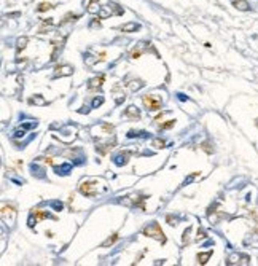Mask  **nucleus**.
Segmentation results:
<instances>
[{
    "mask_svg": "<svg viewBox=\"0 0 258 266\" xmlns=\"http://www.w3.org/2000/svg\"><path fill=\"white\" fill-rule=\"evenodd\" d=\"M234 7L245 11V10H249V3L245 2V0H234Z\"/></svg>",
    "mask_w": 258,
    "mask_h": 266,
    "instance_id": "obj_10",
    "label": "nucleus"
},
{
    "mask_svg": "<svg viewBox=\"0 0 258 266\" xmlns=\"http://www.w3.org/2000/svg\"><path fill=\"white\" fill-rule=\"evenodd\" d=\"M104 81H105V77L104 75L97 77V78H93L91 81H89V88H100Z\"/></svg>",
    "mask_w": 258,
    "mask_h": 266,
    "instance_id": "obj_7",
    "label": "nucleus"
},
{
    "mask_svg": "<svg viewBox=\"0 0 258 266\" xmlns=\"http://www.w3.org/2000/svg\"><path fill=\"white\" fill-rule=\"evenodd\" d=\"M96 2H99V0H91V2H89V5H88V11H89V13H96V11H97Z\"/></svg>",
    "mask_w": 258,
    "mask_h": 266,
    "instance_id": "obj_12",
    "label": "nucleus"
},
{
    "mask_svg": "<svg viewBox=\"0 0 258 266\" xmlns=\"http://www.w3.org/2000/svg\"><path fill=\"white\" fill-rule=\"evenodd\" d=\"M80 193L85 196H94L96 195V183H93V182H83L80 185Z\"/></svg>",
    "mask_w": 258,
    "mask_h": 266,
    "instance_id": "obj_4",
    "label": "nucleus"
},
{
    "mask_svg": "<svg viewBox=\"0 0 258 266\" xmlns=\"http://www.w3.org/2000/svg\"><path fill=\"white\" fill-rule=\"evenodd\" d=\"M143 234H145V236L153 237V239L159 241V242H166V236H164V233H162L161 226H159L158 223H156V221H153V223L148 225L147 228L143 230Z\"/></svg>",
    "mask_w": 258,
    "mask_h": 266,
    "instance_id": "obj_1",
    "label": "nucleus"
},
{
    "mask_svg": "<svg viewBox=\"0 0 258 266\" xmlns=\"http://www.w3.org/2000/svg\"><path fill=\"white\" fill-rule=\"evenodd\" d=\"M2 218L5 221H8L10 225H13V221L16 220V209L13 206H3L2 207Z\"/></svg>",
    "mask_w": 258,
    "mask_h": 266,
    "instance_id": "obj_3",
    "label": "nucleus"
},
{
    "mask_svg": "<svg viewBox=\"0 0 258 266\" xmlns=\"http://www.w3.org/2000/svg\"><path fill=\"white\" fill-rule=\"evenodd\" d=\"M124 115L126 116H129V118H134V120H139L140 118V112L137 110V107H127L126 108V112H124Z\"/></svg>",
    "mask_w": 258,
    "mask_h": 266,
    "instance_id": "obj_6",
    "label": "nucleus"
},
{
    "mask_svg": "<svg viewBox=\"0 0 258 266\" xmlns=\"http://www.w3.org/2000/svg\"><path fill=\"white\" fill-rule=\"evenodd\" d=\"M153 147H155V148H162V147H164V140L155 139V140H153Z\"/></svg>",
    "mask_w": 258,
    "mask_h": 266,
    "instance_id": "obj_15",
    "label": "nucleus"
},
{
    "mask_svg": "<svg viewBox=\"0 0 258 266\" xmlns=\"http://www.w3.org/2000/svg\"><path fill=\"white\" fill-rule=\"evenodd\" d=\"M116 241H118V234H113V236H112V237H109V239H107V241H105V242L102 244V247H109V246H112V244H113V242H116Z\"/></svg>",
    "mask_w": 258,
    "mask_h": 266,
    "instance_id": "obj_11",
    "label": "nucleus"
},
{
    "mask_svg": "<svg viewBox=\"0 0 258 266\" xmlns=\"http://www.w3.org/2000/svg\"><path fill=\"white\" fill-rule=\"evenodd\" d=\"M210 255H212V250L206 252V253H198V263H201V264H206V263H207V260L210 258Z\"/></svg>",
    "mask_w": 258,
    "mask_h": 266,
    "instance_id": "obj_9",
    "label": "nucleus"
},
{
    "mask_svg": "<svg viewBox=\"0 0 258 266\" xmlns=\"http://www.w3.org/2000/svg\"><path fill=\"white\" fill-rule=\"evenodd\" d=\"M74 69L70 65H61V67L56 69V77H67V75H72Z\"/></svg>",
    "mask_w": 258,
    "mask_h": 266,
    "instance_id": "obj_5",
    "label": "nucleus"
},
{
    "mask_svg": "<svg viewBox=\"0 0 258 266\" xmlns=\"http://www.w3.org/2000/svg\"><path fill=\"white\" fill-rule=\"evenodd\" d=\"M198 237H201V239H204V237H206V236H204V231H201V233H198Z\"/></svg>",
    "mask_w": 258,
    "mask_h": 266,
    "instance_id": "obj_19",
    "label": "nucleus"
},
{
    "mask_svg": "<svg viewBox=\"0 0 258 266\" xmlns=\"http://www.w3.org/2000/svg\"><path fill=\"white\" fill-rule=\"evenodd\" d=\"M142 101L145 104V107L151 110V112H156V110L161 108V99L158 96H155V94H147V96H143Z\"/></svg>",
    "mask_w": 258,
    "mask_h": 266,
    "instance_id": "obj_2",
    "label": "nucleus"
},
{
    "mask_svg": "<svg viewBox=\"0 0 258 266\" xmlns=\"http://www.w3.org/2000/svg\"><path fill=\"white\" fill-rule=\"evenodd\" d=\"M140 54H142V49H137V51H132V54H131V58H134V59H137Z\"/></svg>",
    "mask_w": 258,
    "mask_h": 266,
    "instance_id": "obj_16",
    "label": "nucleus"
},
{
    "mask_svg": "<svg viewBox=\"0 0 258 266\" xmlns=\"http://www.w3.org/2000/svg\"><path fill=\"white\" fill-rule=\"evenodd\" d=\"M53 5L51 3H42L40 7H38V11H45V10H51Z\"/></svg>",
    "mask_w": 258,
    "mask_h": 266,
    "instance_id": "obj_14",
    "label": "nucleus"
},
{
    "mask_svg": "<svg viewBox=\"0 0 258 266\" xmlns=\"http://www.w3.org/2000/svg\"><path fill=\"white\" fill-rule=\"evenodd\" d=\"M27 40H29L27 37H22V38H19V40H18V51H21V49H24V48H26V43H27Z\"/></svg>",
    "mask_w": 258,
    "mask_h": 266,
    "instance_id": "obj_13",
    "label": "nucleus"
},
{
    "mask_svg": "<svg viewBox=\"0 0 258 266\" xmlns=\"http://www.w3.org/2000/svg\"><path fill=\"white\" fill-rule=\"evenodd\" d=\"M171 126H174V120H172V121H169V123H164L161 127H162V129H167V127H171Z\"/></svg>",
    "mask_w": 258,
    "mask_h": 266,
    "instance_id": "obj_17",
    "label": "nucleus"
},
{
    "mask_svg": "<svg viewBox=\"0 0 258 266\" xmlns=\"http://www.w3.org/2000/svg\"><path fill=\"white\" fill-rule=\"evenodd\" d=\"M137 29H139V24H136V23H127L121 27L123 32H136Z\"/></svg>",
    "mask_w": 258,
    "mask_h": 266,
    "instance_id": "obj_8",
    "label": "nucleus"
},
{
    "mask_svg": "<svg viewBox=\"0 0 258 266\" xmlns=\"http://www.w3.org/2000/svg\"><path fill=\"white\" fill-rule=\"evenodd\" d=\"M102 102H104V99H94V102H93V105H94V107H96V105H100V104H102Z\"/></svg>",
    "mask_w": 258,
    "mask_h": 266,
    "instance_id": "obj_18",
    "label": "nucleus"
}]
</instances>
